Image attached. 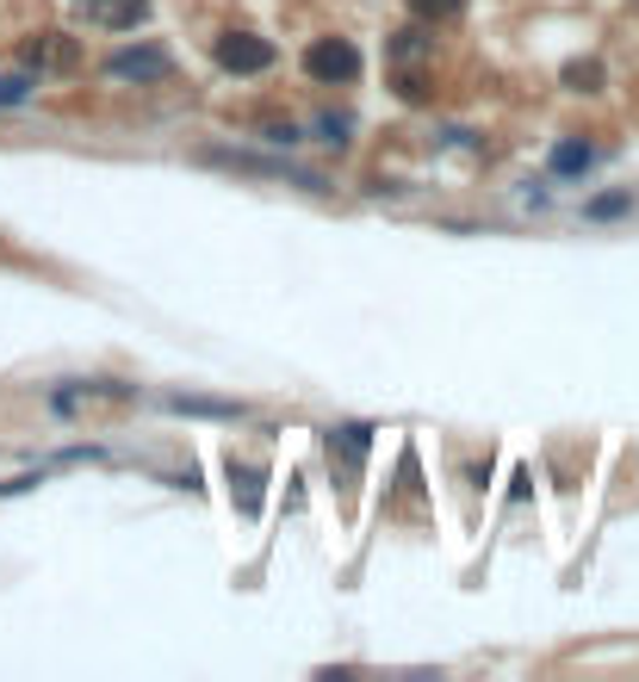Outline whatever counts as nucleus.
I'll return each instance as SVG.
<instances>
[{
  "label": "nucleus",
  "mask_w": 639,
  "mask_h": 682,
  "mask_svg": "<svg viewBox=\"0 0 639 682\" xmlns=\"http://www.w3.org/2000/svg\"><path fill=\"white\" fill-rule=\"evenodd\" d=\"M199 162H212V168H236V174H261V180H286V187H305V192H330V180L317 168H298V162H268V155H249V150H199Z\"/></svg>",
  "instance_id": "1"
},
{
  "label": "nucleus",
  "mask_w": 639,
  "mask_h": 682,
  "mask_svg": "<svg viewBox=\"0 0 639 682\" xmlns=\"http://www.w3.org/2000/svg\"><path fill=\"white\" fill-rule=\"evenodd\" d=\"M305 75L317 81V87H348V81L360 75V50H354V38H317L305 50Z\"/></svg>",
  "instance_id": "2"
},
{
  "label": "nucleus",
  "mask_w": 639,
  "mask_h": 682,
  "mask_svg": "<svg viewBox=\"0 0 639 682\" xmlns=\"http://www.w3.org/2000/svg\"><path fill=\"white\" fill-rule=\"evenodd\" d=\"M217 69H230V75H261V69H273V44L255 38V32H224V38H217Z\"/></svg>",
  "instance_id": "3"
},
{
  "label": "nucleus",
  "mask_w": 639,
  "mask_h": 682,
  "mask_svg": "<svg viewBox=\"0 0 639 682\" xmlns=\"http://www.w3.org/2000/svg\"><path fill=\"white\" fill-rule=\"evenodd\" d=\"M168 69H175V62L162 57V50H150V44H143V50H118V57H106V75L113 81H168Z\"/></svg>",
  "instance_id": "4"
},
{
  "label": "nucleus",
  "mask_w": 639,
  "mask_h": 682,
  "mask_svg": "<svg viewBox=\"0 0 639 682\" xmlns=\"http://www.w3.org/2000/svg\"><path fill=\"white\" fill-rule=\"evenodd\" d=\"M87 20L106 25V32H137L150 20V0H87Z\"/></svg>",
  "instance_id": "5"
},
{
  "label": "nucleus",
  "mask_w": 639,
  "mask_h": 682,
  "mask_svg": "<svg viewBox=\"0 0 639 682\" xmlns=\"http://www.w3.org/2000/svg\"><path fill=\"white\" fill-rule=\"evenodd\" d=\"M224 472H230L236 509H242V515H261V466H242V459L230 454V466H224Z\"/></svg>",
  "instance_id": "6"
},
{
  "label": "nucleus",
  "mask_w": 639,
  "mask_h": 682,
  "mask_svg": "<svg viewBox=\"0 0 639 682\" xmlns=\"http://www.w3.org/2000/svg\"><path fill=\"white\" fill-rule=\"evenodd\" d=\"M367 447H372V428H367V422H348V428H330V454H342L348 466H354L360 454H367Z\"/></svg>",
  "instance_id": "7"
},
{
  "label": "nucleus",
  "mask_w": 639,
  "mask_h": 682,
  "mask_svg": "<svg viewBox=\"0 0 639 682\" xmlns=\"http://www.w3.org/2000/svg\"><path fill=\"white\" fill-rule=\"evenodd\" d=\"M590 162H596L590 143H559V150H553V174H583Z\"/></svg>",
  "instance_id": "8"
},
{
  "label": "nucleus",
  "mask_w": 639,
  "mask_h": 682,
  "mask_svg": "<svg viewBox=\"0 0 639 682\" xmlns=\"http://www.w3.org/2000/svg\"><path fill=\"white\" fill-rule=\"evenodd\" d=\"M627 211H634V192H602V199H590V205H583V217H627Z\"/></svg>",
  "instance_id": "9"
},
{
  "label": "nucleus",
  "mask_w": 639,
  "mask_h": 682,
  "mask_svg": "<svg viewBox=\"0 0 639 682\" xmlns=\"http://www.w3.org/2000/svg\"><path fill=\"white\" fill-rule=\"evenodd\" d=\"M168 410H193V416H242L236 403H205V398H168Z\"/></svg>",
  "instance_id": "10"
},
{
  "label": "nucleus",
  "mask_w": 639,
  "mask_h": 682,
  "mask_svg": "<svg viewBox=\"0 0 639 682\" xmlns=\"http://www.w3.org/2000/svg\"><path fill=\"white\" fill-rule=\"evenodd\" d=\"M460 7H465V0H410V13H416V20H453Z\"/></svg>",
  "instance_id": "11"
},
{
  "label": "nucleus",
  "mask_w": 639,
  "mask_h": 682,
  "mask_svg": "<svg viewBox=\"0 0 639 682\" xmlns=\"http://www.w3.org/2000/svg\"><path fill=\"white\" fill-rule=\"evenodd\" d=\"M32 99V75H0V106H25Z\"/></svg>",
  "instance_id": "12"
},
{
  "label": "nucleus",
  "mask_w": 639,
  "mask_h": 682,
  "mask_svg": "<svg viewBox=\"0 0 639 682\" xmlns=\"http://www.w3.org/2000/svg\"><path fill=\"white\" fill-rule=\"evenodd\" d=\"M565 81H571L578 94H590V87L602 81V69H596V62H571V69H565Z\"/></svg>",
  "instance_id": "13"
}]
</instances>
